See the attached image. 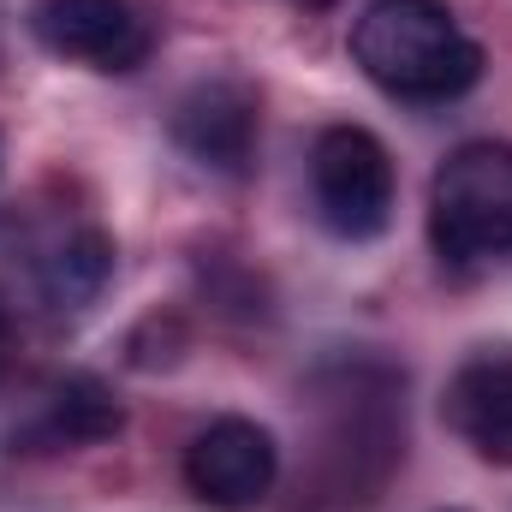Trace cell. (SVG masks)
<instances>
[{"label": "cell", "mask_w": 512, "mask_h": 512, "mask_svg": "<svg viewBox=\"0 0 512 512\" xmlns=\"http://www.w3.org/2000/svg\"><path fill=\"white\" fill-rule=\"evenodd\" d=\"M352 60L399 102H453L483 78V42L441 0H370L352 18Z\"/></svg>", "instance_id": "6da1fadb"}, {"label": "cell", "mask_w": 512, "mask_h": 512, "mask_svg": "<svg viewBox=\"0 0 512 512\" xmlns=\"http://www.w3.org/2000/svg\"><path fill=\"white\" fill-rule=\"evenodd\" d=\"M429 239L459 268L512 251V143H465L435 167Z\"/></svg>", "instance_id": "7a4b0ae2"}, {"label": "cell", "mask_w": 512, "mask_h": 512, "mask_svg": "<svg viewBox=\"0 0 512 512\" xmlns=\"http://www.w3.org/2000/svg\"><path fill=\"white\" fill-rule=\"evenodd\" d=\"M310 191L322 221L340 239H376L393 221V161H387L382 137L364 126H328L310 149Z\"/></svg>", "instance_id": "3957f363"}, {"label": "cell", "mask_w": 512, "mask_h": 512, "mask_svg": "<svg viewBox=\"0 0 512 512\" xmlns=\"http://www.w3.org/2000/svg\"><path fill=\"white\" fill-rule=\"evenodd\" d=\"M30 30L48 54L90 72H137L155 48V30L131 0H42Z\"/></svg>", "instance_id": "277c9868"}, {"label": "cell", "mask_w": 512, "mask_h": 512, "mask_svg": "<svg viewBox=\"0 0 512 512\" xmlns=\"http://www.w3.org/2000/svg\"><path fill=\"white\" fill-rule=\"evenodd\" d=\"M274 477H280V447L251 417H215L185 447V483H191V495L221 512L256 507L274 489Z\"/></svg>", "instance_id": "5b68a950"}, {"label": "cell", "mask_w": 512, "mask_h": 512, "mask_svg": "<svg viewBox=\"0 0 512 512\" xmlns=\"http://www.w3.org/2000/svg\"><path fill=\"white\" fill-rule=\"evenodd\" d=\"M256 137H262V102L245 78H203L173 108V143L209 173L227 179L251 173Z\"/></svg>", "instance_id": "8992f818"}, {"label": "cell", "mask_w": 512, "mask_h": 512, "mask_svg": "<svg viewBox=\"0 0 512 512\" xmlns=\"http://www.w3.org/2000/svg\"><path fill=\"white\" fill-rule=\"evenodd\" d=\"M447 423L489 459L512 465V352L471 358L447 387Z\"/></svg>", "instance_id": "52a82bcc"}, {"label": "cell", "mask_w": 512, "mask_h": 512, "mask_svg": "<svg viewBox=\"0 0 512 512\" xmlns=\"http://www.w3.org/2000/svg\"><path fill=\"white\" fill-rule=\"evenodd\" d=\"M120 429H126V405L114 399V387L102 376H84V370L48 387V405L36 423L48 447H96V441H114Z\"/></svg>", "instance_id": "ba28073f"}, {"label": "cell", "mask_w": 512, "mask_h": 512, "mask_svg": "<svg viewBox=\"0 0 512 512\" xmlns=\"http://www.w3.org/2000/svg\"><path fill=\"white\" fill-rule=\"evenodd\" d=\"M108 274H114V239H108V233H96V227L66 233L54 251L36 262L42 298H48L54 310H90V304L102 298Z\"/></svg>", "instance_id": "9c48e42d"}, {"label": "cell", "mask_w": 512, "mask_h": 512, "mask_svg": "<svg viewBox=\"0 0 512 512\" xmlns=\"http://www.w3.org/2000/svg\"><path fill=\"white\" fill-rule=\"evenodd\" d=\"M6 340H12V322H6V304H0V358H6Z\"/></svg>", "instance_id": "30bf717a"}, {"label": "cell", "mask_w": 512, "mask_h": 512, "mask_svg": "<svg viewBox=\"0 0 512 512\" xmlns=\"http://www.w3.org/2000/svg\"><path fill=\"white\" fill-rule=\"evenodd\" d=\"M304 6H322V0H304Z\"/></svg>", "instance_id": "8fae6325"}]
</instances>
